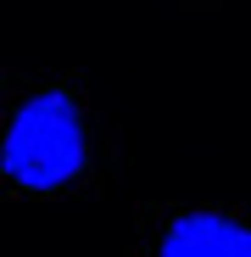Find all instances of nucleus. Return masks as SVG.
Returning a JSON list of instances; mask_svg holds the SVG:
<instances>
[{"label": "nucleus", "mask_w": 251, "mask_h": 257, "mask_svg": "<svg viewBox=\"0 0 251 257\" xmlns=\"http://www.w3.org/2000/svg\"><path fill=\"white\" fill-rule=\"evenodd\" d=\"M0 168L23 190H62L84 168V117L73 95L39 90L17 106L6 140H0Z\"/></svg>", "instance_id": "f257e3e1"}, {"label": "nucleus", "mask_w": 251, "mask_h": 257, "mask_svg": "<svg viewBox=\"0 0 251 257\" xmlns=\"http://www.w3.org/2000/svg\"><path fill=\"white\" fill-rule=\"evenodd\" d=\"M156 257H251V224H234L223 212H179L162 235Z\"/></svg>", "instance_id": "f03ea898"}]
</instances>
